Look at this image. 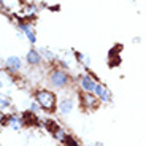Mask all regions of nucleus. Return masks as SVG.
<instances>
[{"label": "nucleus", "mask_w": 146, "mask_h": 146, "mask_svg": "<svg viewBox=\"0 0 146 146\" xmlns=\"http://www.w3.org/2000/svg\"><path fill=\"white\" fill-rule=\"evenodd\" d=\"M15 21H16V27L24 33L26 40L29 41L30 44H35L36 43V32H35V29H33L32 22L27 21V19H21V18H15Z\"/></svg>", "instance_id": "obj_4"}, {"label": "nucleus", "mask_w": 146, "mask_h": 146, "mask_svg": "<svg viewBox=\"0 0 146 146\" xmlns=\"http://www.w3.org/2000/svg\"><path fill=\"white\" fill-rule=\"evenodd\" d=\"M94 94L97 95V99L100 100V103H110L111 100H113V95H111V92H110L108 88H106L105 84H102L100 81H97V84H95Z\"/></svg>", "instance_id": "obj_6"}, {"label": "nucleus", "mask_w": 146, "mask_h": 146, "mask_svg": "<svg viewBox=\"0 0 146 146\" xmlns=\"http://www.w3.org/2000/svg\"><path fill=\"white\" fill-rule=\"evenodd\" d=\"M95 84H97V81H95L94 78L89 75V73H86V75H81V76H80V81H78V86H80V89H81L83 92H94Z\"/></svg>", "instance_id": "obj_9"}, {"label": "nucleus", "mask_w": 146, "mask_h": 146, "mask_svg": "<svg viewBox=\"0 0 146 146\" xmlns=\"http://www.w3.org/2000/svg\"><path fill=\"white\" fill-rule=\"evenodd\" d=\"M75 106H76V99H75L73 95H65V97L57 99V103H56L54 111H57L59 116L65 117V116H70V114L73 113Z\"/></svg>", "instance_id": "obj_3"}, {"label": "nucleus", "mask_w": 146, "mask_h": 146, "mask_svg": "<svg viewBox=\"0 0 146 146\" xmlns=\"http://www.w3.org/2000/svg\"><path fill=\"white\" fill-rule=\"evenodd\" d=\"M80 105L83 106L84 110H88V111H92V110L99 108L100 105V100L97 99V95L94 92H83L80 97Z\"/></svg>", "instance_id": "obj_5"}, {"label": "nucleus", "mask_w": 146, "mask_h": 146, "mask_svg": "<svg viewBox=\"0 0 146 146\" xmlns=\"http://www.w3.org/2000/svg\"><path fill=\"white\" fill-rule=\"evenodd\" d=\"M33 100L41 106L43 111L51 113V111L56 110L57 95H56L52 91H49V89H38V91H35V94H33Z\"/></svg>", "instance_id": "obj_1"}, {"label": "nucleus", "mask_w": 146, "mask_h": 146, "mask_svg": "<svg viewBox=\"0 0 146 146\" xmlns=\"http://www.w3.org/2000/svg\"><path fill=\"white\" fill-rule=\"evenodd\" d=\"M70 83V75L65 68L59 67V68L51 70L49 73V86L56 91H60V89H65Z\"/></svg>", "instance_id": "obj_2"}, {"label": "nucleus", "mask_w": 146, "mask_h": 146, "mask_svg": "<svg viewBox=\"0 0 146 146\" xmlns=\"http://www.w3.org/2000/svg\"><path fill=\"white\" fill-rule=\"evenodd\" d=\"M3 124H7L11 130H15V132H19L24 125H26L24 121H22V117L18 116V114H8V116H5L3 117Z\"/></svg>", "instance_id": "obj_8"}, {"label": "nucleus", "mask_w": 146, "mask_h": 146, "mask_svg": "<svg viewBox=\"0 0 146 146\" xmlns=\"http://www.w3.org/2000/svg\"><path fill=\"white\" fill-rule=\"evenodd\" d=\"M64 145H72V146H75V145H78V141L75 138H72V135H67L65 138H64Z\"/></svg>", "instance_id": "obj_15"}, {"label": "nucleus", "mask_w": 146, "mask_h": 146, "mask_svg": "<svg viewBox=\"0 0 146 146\" xmlns=\"http://www.w3.org/2000/svg\"><path fill=\"white\" fill-rule=\"evenodd\" d=\"M38 52H40L41 59L46 60V62H54L56 60V54L51 49H48V48H38Z\"/></svg>", "instance_id": "obj_11"}, {"label": "nucleus", "mask_w": 146, "mask_h": 146, "mask_svg": "<svg viewBox=\"0 0 146 146\" xmlns=\"http://www.w3.org/2000/svg\"><path fill=\"white\" fill-rule=\"evenodd\" d=\"M5 68H7L8 73H18L22 70V60L18 57V56H8L7 59H5V62H3Z\"/></svg>", "instance_id": "obj_7"}, {"label": "nucleus", "mask_w": 146, "mask_h": 146, "mask_svg": "<svg viewBox=\"0 0 146 146\" xmlns=\"http://www.w3.org/2000/svg\"><path fill=\"white\" fill-rule=\"evenodd\" d=\"M67 135H68V133H67V130H65L64 127H60V125H57V127L52 130V137H54V138L57 140L59 143H62L64 138H65Z\"/></svg>", "instance_id": "obj_12"}, {"label": "nucleus", "mask_w": 146, "mask_h": 146, "mask_svg": "<svg viewBox=\"0 0 146 146\" xmlns=\"http://www.w3.org/2000/svg\"><path fill=\"white\" fill-rule=\"evenodd\" d=\"M29 111H30V113H33V114H36V116H40L43 110H41V106L38 105L35 100H32V102L29 103Z\"/></svg>", "instance_id": "obj_14"}, {"label": "nucleus", "mask_w": 146, "mask_h": 146, "mask_svg": "<svg viewBox=\"0 0 146 146\" xmlns=\"http://www.w3.org/2000/svg\"><path fill=\"white\" fill-rule=\"evenodd\" d=\"M26 62L30 67H40L43 64V59H41V56L36 48H30L29 51L26 52Z\"/></svg>", "instance_id": "obj_10"}, {"label": "nucleus", "mask_w": 146, "mask_h": 146, "mask_svg": "<svg viewBox=\"0 0 146 146\" xmlns=\"http://www.w3.org/2000/svg\"><path fill=\"white\" fill-rule=\"evenodd\" d=\"M36 11H38V8L35 5H29V7H26V10H22V15H24L26 19H32V18H35Z\"/></svg>", "instance_id": "obj_13"}]
</instances>
